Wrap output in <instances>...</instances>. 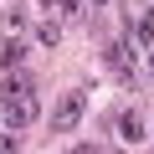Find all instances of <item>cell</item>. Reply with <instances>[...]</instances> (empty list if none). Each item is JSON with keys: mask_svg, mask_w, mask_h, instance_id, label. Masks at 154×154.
Wrapping results in <instances>:
<instances>
[{"mask_svg": "<svg viewBox=\"0 0 154 154\" xmlns=\"http://www.w3.org/2000/svg\"><path fill=\"white\" fill-rule=\"evenodd\" d=\"M0 113H5L11 128H31V123H36L41 103H36V77H31V72H16V77L0 82Z\"/></svg>", "mask_w": 154, "mask_h": 154, "instance_id": "1", "label": "cell"}, {"mask_svg": "<svg viewBox=\"0 0 154 154\" xmlns=\"http://www.w3.org/2000/svg\"><path fill=\"white\" fill-rule=\"evenodd\" d=\"M103 62H108V72L118 77L123 88H134V77H139V62H134V46H128V41H108V46H103Z\"/></svg>", "mask_w": 154, "mask_h": 154, "instance_id": "2", "label": "cell"}, {"mask_svg": "<svg viewBox=\"0 0 154 154\" xmlns=\"http://www.w3.org/2000/svg\"><path fill=\"white\" fill-rule=\"evenodd\" d=\"M82 108H88V93H82V88H67V93H62V103L51 108V128H57V134L77 128V118H82Z\"/></svg>", "mask_w": 154, "mask_h": 154, "instance_id": "3", "label": "cell"}, {"mask_svg": "<svg viewBox=\"0 0 154 154\" xmlns=\"http://www.w3.org/2000/svg\"><path fill=\"white\" fill-rule=\"evenodd\" d=\"M113 134H118L123 144H139V139H144V118L128 108V113H118V118H113Z\"/></svg>", "mask_w": 154, "mask_h": 154, "instance_id": "4", "label": "cell"}, {"mask_svg": "<svg viewBox=\"0 0 154 154\" xmlns=\"http://www.w3.org/2000/svg\"><path fill=\"white\" fill-rule=\"evenodd\" d=\"M26 62V41H0V67H16Z\"/></svg>", "mask_w": 154, "mask_h": 154, "instance_id": "5", "label": "cell"}, {"mask_svg": "<svg viewBox=\"0 0 154 154\" xmlns=\"http://www.w3.org/2000/svg\"><path fill=\"white\" fill-rule=\"evenodd\" d=\"M134 41H139V46H154V11L134 21Z\"/></svg>", "mask_w": 154, "mask_h": 154, "instance_id": "6", "label": "cell"}, {"mask_svg": "<svg viewBox=\"0 0 154 154\" xmlns=\"http://www.w3.org/2000/svg\"><path fill=\"white\" fill-rule=\"evenodd\" d=\"M57 41H62V26L57 21H41L36 26V46H57Z\"/></svg>", "mask_w": 154, "mask_h": 154, "instance_id": "7", "label": "cell"}, {"mask_svg": "<svg viewBox=\"0 0 154 154\" xmlns=\"http://www.w3.org/2000/svg\"><path fill=\"white\" fill-rule=\"evenodd\" d=\"M0 154H21V134H0Z\"/></svg>", "mask_w": 154, "mask_h": 154, "instance_id": "8", "label": "cell"}, {"mask_svg": "<svg viewBox=\"0 0 154 154\" xmlns=\"http://www.w3.org/2000/svg\"><path fill=\"white\" fill-rule=\"evenodd\" d=\"M72 154H103V149H98V144H77Z\"/></svg>", "mask_w": 154, "mask_h": 154, "instance_id": "9", "label": "cell"}, {"mask_svg": "<svg viewBox=\"0 0 154 154\" xmlns=\"http://www.w3.org/2000/svg\"><path fill=\"white\" fill-rule=\"evenodd\" d=\"M149 67H154V46H149Z\"/></svg>", "mask_w": 154, "mask_h": 154, "instance_id": "10", "label": "cell"}, {"mask_svg": "<svg viewBox=\"0 0 154 154\" xmlns=\"http://www.w3.org/2000/svg\"><path fill=\"white\" fill-rule=\"evenodd\" d=\"M93 5H108V0H93Z\"/></svg>", "mask_w": 154, "mask_h": 154, "instance_id": "11", "label": "cell"}, {"mask_svg": "<svg viewBox=\"0 0 154 154\" xmlns=\"http://www.w3.org/2000/svg\"><path fill=\"white\" fill-rule=\"evenodd\" d=\"M149 11H154V5H149Z\"/></svg>", "mask_w": 154, "mask_h": 154, "instance_id": "12", "label": "cell"}]
</instances>
